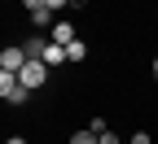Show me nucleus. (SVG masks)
<instances>
[{"label":"nucleus","mask_w":158,"mask_h":144,"mask_svg":"<svg viewBox=\"0 0 158 144\" xmlns=\"http://www.w3.org/2000/svg\"><path fill=\"white\" fill-rule=\"evenodd\" d=\"M44 5H48V9H62V5H70V0H44Z\"/></svg>","instance_id":"nucleus-12"},{"label":"nucleus","mask_w":158,"mask_h":144,"mask_svg":"<svg viewBox=\"0 0 158 144\" xmlns=\"http://www.w3.org/2000/svg\"><path fill=\"white\" fill-rule=\"evenodd\" d=\"M18 79H22V88H44V79H48V66H44V61H27V66L22 70H18Z\"/></svg>","instance_id":"nucleus-2"},{"label":"nucleus","mask_w":158,"mask_h":144,"mask_svg":"<svg viewBox=\"0 0 158 144\" xmlns=\"http://www.w3.org/2000/svg\"><path fill=\"white\" fill-rule=\"evenodd\" d=\"M62 61H70V57H66V48H62V44H53V39H48V53H44V66H48V70H57V66H62Z\"/></svg>","instance_id":"nucleus-6"},{"label":"nucleus","mask_w":158,"mask_h":144,"mask_svg":"<svg viewBox=\"0 0 158 144\" xmlns=\"http://www.w3.org/2000/svg\"><path fill=\"white\" fill-rule=\"evenodd\" d=\"M22 66H27V48H22V44H9L5 53H0V70H13V74H18Z\"/></svg>","instance_id":"nucleus-3"},{"label":"nucleus","mask_w":158,"mask_h":144,"mask_svg":"<svg viewBox=\"0 0 158 144\" xmlns=\"http://www.w3.org/2000/svg\"><path fill=\"white\" fill-rule=\"evenodd\" d=\"M66 57H70L75 66H79V61L88 57V44H84V39H75V44H66Z\"/></svg>","instance_id":"nucleus-7"},{"label":"nucleus","mask_w":158,"mask_h":144,"mask_svg":"<svg viewBox=\"0 0 158 144\" xmlns=\"http://www.w3.org/2000/svg\"><path fill=\"white\" fill-rule=\"evenodd\" d=\"M101 144H118V135L114 131H101Z\"/></svg>","instance_id":"nucleus-11"},{"label":"nucleus","mask_w":158,"mask_h":144,"mask_svg":"<svg viewBox=\"0 0 158 144\" xmlns=\"http://www.w3.org/2000/svg\"><path fill=\"white\" fill-rule=\"evenodd\" d=\"M149 79H158V57H154V61H149Z\"/></svg>","instance_id":"nucleus-13"},{"label":"nucleus","mask_w":158,"mask_h":144,"mask_svg":"<svg viewBox=\"0 0 158 144\" xmlns=\"http://www.w3.org/2000/svg\"><path fill=\"white\" fill-rule=\"evenodd\" d=\"M31 26H35L40 35H44V31H53V26H57V18H53V9H35V13H31Z\"/></svg>","instance_id":"nucleus-5"},{"label":"nucleus","mask_w":158,"mask_h":144,"mask_svg":"<svg viewBox=\"0 0 158 144\" xmlns=\"http://www.w3.org/2000/svg\"><path fill=\"white\" fill-rule=\"evenodd\" d=\"M132 144H149V131H136V135H132Z\"/></svg>","instance_id":"nucleus-10"},{"label":"nucleus","mask_w":158,"mask_h":144,"mask_svg":"<svg viewBox=\"0 0 158 144\" xmlns=\"http://www.w3.org/2000/svg\"><path fill=\"white\" fill-rule=\"evenodd\" d=\"M22 5H27V13H35V9H48L44 0H22Z\"/></svg>","instance_id":"nucleus-9"},{"label":"nucleus","mask_w":158,"mask_h":144,"mask_svg":"<svg viewBox=\"0 0 158 144\" xmlns=\"http://www.w3.org/2000/svg\"><path fill=\"white\" fill-rule=\"evenodd\" d=\"M70 144H101V135H97V131H75Z\"/></svg>","instance_id":"nucleus-8"},{"label":"nucleus","mask_w":158,"mask_h":144,"mask_svg":"<svg viewBox=\"0 0 158 144\" xmlns=\"http://www.w3.org/2000/svg\"><path fill=\"white\" fill-rule=\"evenodd\" d=\"M0 96L9 100V105H27L31 88H22V79H18L13 70H0Z\"/></svg>","instance_id":"nucleus-1"},{"label":"nucleus","mask_w":158,"mask_h":144,"mask_svg":"<svg viewBox=\"0 0 158 144\" xmlns=\"http://www.w3.org/2000/svg\"><path fill=\"white\" fill-rule=\"evenodd\" d=\"M5 144H27V140H22V135H9V140H5Z\"/></svg>","instance_id":"nucleus-14"},{"label":"nucleus","mask_w":158,"mask_h":144,"mask_svg":"<svg viewBox=\"0 0 158 144\" xmlns=\"http://www.w3.org/2000/svg\"><path fill=\"white\" fill-rule=\"evenodd\" d=\"M48 39H53V44H62V48H66V44H75V26H70L66 18H62V22H57V26L48 31Z\"/></svg>","instance_id":"nucleus-4"},{"label":"nucleus","mask_w":158,"mask_h":144,"mask_svg":"<svg viewBox=\"0 0 158 144\" xmlns=\"http://www.w3.org/2000/svg\"><path fill=\"white\" fill-rule=\"evenodd\" d=\"M118 144H123V140H118ZM127 144H132V140H127Z\"/></svg>","instance_id":"nucleus-15"}]
</instances>
